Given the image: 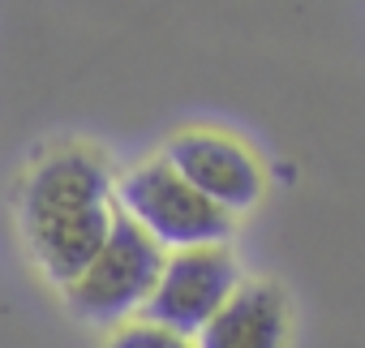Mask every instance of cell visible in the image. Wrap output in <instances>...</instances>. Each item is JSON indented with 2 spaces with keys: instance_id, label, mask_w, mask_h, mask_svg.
<instances>
[{
  "instance_id": "3",
  "label": "cell",
  "mask_w": 365,
  "mask_h": 348,
  "mask_svg": "<svg viewBox=\"0 0 365 348\" xmlns=\"http://www.w3.org/2000/svg\"><path fill=\"white\" fill-rule=\"evenodd\" d=\"M163 258L168 254L125 211H116L112 228H108V241L95 254V262L73 284H65V301L86 322H103V327L108 322H125L155 292Z\"/></svg>"
},
{
  "instance_id": "5",
  "label": "cell",
  "mask_w": 365,
  "mask_h": 348,
  "mask_svg": "<svg viewBox=\"0 0 365 348\" xmlns=\"http://www.w3.org/2000/svg\"><path fill=\"white\" fill-rule=\"evenodd\" d=\"M159 159L228 215L250 211L262 198V163L254 159V150L245 142H237L228 133L185 129L163 146Z\"/></svg>"
},
{
  "instance_id": "6",
  "label": "cell",
  "mask_w": 365,
  "mask_h": 348,
  "mask_svg": "<svg viewBox=\"0 0 365 348\" xmlns=\"http://www.w3.org/2000/svg\"><path fill=\"white\" fill-rule=\"evenodd\" d=\"M288 301L275 284H241L224 309L198 331L194 348H284Z\"/></svg>"
},
{
  "instance_id": "4",
  "label": "cell",
  "mask_w": 365,
  "mask_h": 348,
  "mask_svg": "<svg viewBox=\"0 0 365 348\" xmlns=\"http://www.w3.org/2000/svg\"><path fill=\"white\" fill-rule=\"evenodd\" d=\"M237 288H241V267L228 245L172 250L163 258L155 292L142 305V318L190 339L224 309V301Z\"/></svg>"
},
{
  "instance_id": "1",
  "label": "cell",
  "mask_w": 365,
  "mask_h": 348,
  "mask_svg": "<svg viewBox=\"0 0 365 348\" xmlns=\"http://www.w3.org/2000/svg\"><path fill=\"white\" fill-rule=\"evenodd\" d=\"M112 172L86 146L43 155L22 185V232L35 262L61 288L73 284L108 241L112 228Z\"/></svg>"
},
{
  "instance_id": "2",
  "label": "cell",
  "mask_w": 365,
  "mask_h": 348,
  "mask_svg": "<svg viewBox=\"0 0 365 348\" xmlns=\"http://www.w3.org/2000/svg\"><path fill=\"white\" fill-rule=\"evenodd\" d=\"M116 211H125L163 254L194 250V245H224L232 237V215L207 203L185 177L163 163H138L112 185Z\"/></svg>"
},
{
  "instance_id": "7",
  "label": "cell",
  "mask_w": 365,
  "mask_h": 348,
  "mask_svg": "<svg viewBox=\"0 0 365 348\" xmlns=\"http://www.w3.org/2000/svg\"><path fill=\"white\" fill-rule=\"evenodd\" d=\"M108 348H194V339H185V335H176V331H163V327H155V322H129V327H120L112 339H108Z\"/></svg>"
}]
</instances>
